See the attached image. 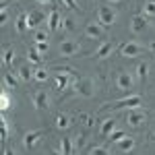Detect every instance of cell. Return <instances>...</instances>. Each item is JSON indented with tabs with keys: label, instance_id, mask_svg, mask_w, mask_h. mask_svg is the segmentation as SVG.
I'll return each instance as SVG.
<instances>
[{
	"label": "cell",
	"instance_id": "obj_29",
	"mask_svg": "<svg viewBox=\"0 0 155 155\" xmlns=\"http://www.w3.org/2000/svg\"><path fill=\"white\" fill-rule=\"evenodd\" d=\"M33 48L44 56V54H48V50H50V41H35V44H33Z\"/></svg>",
	"mask_w": 155,
	"mask_h": 155
},
{
	"label": "cell",
	"instance_id": "obj_4",
	"mask_svg": "<svg viewBox=\"0 0 155 155\" xmlns=\"http://www.w3.org/2000/svg\"><path fill=\"white\" fill-rule=\"evenodd\" d=\"M134 74L128 71H120L118 77H116V89L118 91H132L134 89Z\"/></svg>",
	"mask_w": 155,
	"mask_h": 155
},
{
	"label": "cell",
	"instance_id": "obj_28",
	"mask_svg": "<svg viewBox=\"0 0 155 155\" xmlns=\"http://www.w3.org/2000/svg\"><path fill=\"white\" fill-rule=\"evenodd\" d=\"M89 155H110V151H107V147H104V145H95V147L89 149Z\"/></svg>",
	"mask_w": 155,
	"mask_h": 155
},
{
	"label": "cell",
	"instance_id": "obj_25",
	"mask_svg": "<svg viewBox=\"0 0 155 155\" xmlns=\"http://www.w3.org/2000/svg\"><path fill=\"white\" fill-rule=\"evenodd\" d=\"M122 139H126V132H124V130H118V128H116V130L107 137V141H110V143H116V145H118Z\"/></svg>",
	"mask_w": 155,
	"mask_h": 155
},
{
	"label": "cell",
	"instance_id": "obj_37",
	"mask_svg": "<svg viewBox=\"0 0 155 155\" xmlns=\"http://www.w3.org/2000/svg\"><path fill=\"white\" fill-rule=\"evenodd\" d=\"M37 4H52V0H35Z\"/></svg>",
	"mask_w": 155,
	"mask_h": 155
},
{
	"label": "cell",
	"instance_id": "obj_33",
	"mask_svg": "<svg viewBox=\"0 0 155 155\" xmlns=\"http://www.w3.org/2000/svg\"><path fill=\"white\" fill-rule=\"evenodd\" d=\"M8 134H11V130H8V120L2 118V141H6Z\"/></svg>",
	"mask_w": 155,
	"mask_h": 155
},
{
	"label": "cell",
	"instance_id": "obj_3",
	"mask_svg": "<svg viewBox=\"0 0 155 155\" xmlns=\"http://www.w3.org/2000/svg\"><path fill=\"white\" fill-rule=\"evenodd\" d=\"M97 23L101 25L104 29H107V27H112V25L116 23V11L112 8V6H99L97 8Z\"/></svg>",
	"mask_w": 155,
	"mask_h": 155
},
{
	"label": "cell",
	"instance_id": "obj_21",
	"mask_svg": "<svg viewBox=\"0 0 155 155\" xmlns=\"http://www.w3.org/2000/svg\"><path fill=\"white\" fill-rule=\"evenodd\" d=\"M15 29L19 31V33H25L29 27H27V12H21L19 17H17V21H15Z\"/></svg>",
	"mask_w": 155,
	"mask_h": 155
},
{
	"label": "cell",
	"instance_id": "obj_36",
	"mask_svg": "<svg viewBox=\"0 0 155 155\" xmlns=\"http://www.w3.org/2000/svg\"><path fill=\"white\" fill-rule=\"evenodd\" d=\"M60 2H62L64 6H68V8H77V2H74V0H60Z\"/></svg>",
	"mask_w": 155,
	"mask_h": 155
},
{
	"label": "cell",
	"instance_id": "obj_7",
	"mask_svg": "<svg viewBox=\"0 0 155 155\" xmlns=\"http://www.w3.org/2000/svg\"><path fill=\"white\" fill-rule=\"evenodd\" d=\"M79 52H81V46H79V41H74V39H64V41L60 44V56H62V58L77 56Z\"/></svg>",
	"mask_w": 155,
	"mask_h": 155
},
{
	"label": "cell",
	"instance_id": "obj_41",
	"mask_svg": "<svg viewBox=\"0 0 155 155\" xmlns=\"http://www.w3.org/2000/svg\"><path fill=\"white\" fill-rule=\"evenodd\" d=\"M110 2H112V4H118V2H122V0H110Z\"/></svg>",
	"mask_w": 155,
	"mask_h": 155
},
{
	"label": "cell",
	"instance_id": "obj_22",
	"mask_svg": "<svg viewBox=\"0 0 155 155\" xmlns=\"http://www.w3.org/2000/svg\"><path fill=\"white\" fill-rule=\"evenodd\" d=\"M147 74H149V64H147V62H141V64L137 66V77H139L141 83L147 81Z\"/></svg>",
	"mask_w": 155,
	"mask_h": 155
},
{
	"label": "cell",
	"instance_id": "obj_18",
	"mask_svg": "<svg viewBox=\"0 0 155 155\" xmlns=\"http://www.w3.org/2000/svg\"><path fill=\"white\" fill-rule=\"evenodd\" d=\"M12 104H15V101H12V97L8 95V91H6V87H4L2 93H0V110L6 112L8 107H12Z\"/></svg>",
	"mask_w": 155,
	"mask_h": 155
},
{
	"label": "cell",
	"instance_id": "obj_13",
	"mask_svg": "<svg viewBox=\"0 0 155 155\" xmlns=\"http://www.w3.org/2000/svg\"><path fill=\"white\" fill-rule=\"evenodd\" d=\"M60 23H62V19H60L58 8H52L50 15H48V31H58Z\"/></svg>",
	"mask_w": 155,
	"mask_h": 155
},
{
	"label": "cell",
	"instance_id": "obj_20",
	"mask_svg": "<svg viewBox=\"0 0 155 155\" xmlns=\"http://www.w3.org/2000/svg\"><path fill=\"white\" fill-rule=\"evenodd\" d=\"M71 116L68 114H58L56 116V128H60V130H66L68 126H71Z\"/></svg>",
	"mask_w": 155,
	"mask_h": 155
},
{
	"label": "cell",
	"instance_id": "obj_5",
	"mask_svg": "<svg viewBox=\"0 0 155 155\" xmlns=\"http://www.w3.org/2000/svg\"><path fill=\"white\" fill-rule=\"evenodd\" d=\"M143 52H145V46L137 44V41H126V44L120 46V56H124V58H137Z\"/></svg>",
	"mask_w": 155,
	"mask_h": 155
},
{
	"label": "cell",
	"instance_id": "obj_24",
	"mask_svg": "<svg viewBox=\"0 0 155 155\" xmlns=\"http://www.w3.org/2000/svg\"><path fill=\"white\" fill-rule=\"evenodd\" d=\"M12 62H15V50L6 48L4 52H2V64H4V66H11Z\"/></svg>",
	"mask_w": 155,
	"mask_h": 155
},
{
	"label": "cell",
	"instance_id": "obj_6",
	"mask_svg": "<svg viewBox=\"0 0 155 155\" xmlns=\"http://www.w3.org/2000/svg\"><path fill=\"white\" fill-rule=\"evenodd\" d=\"M126 122H128V126H132V128H139L143 122H147V112H143L141 107L128 110L126 112Z\"/></svg>",
	"mask_w": 155,
	"mask_h": 155
},
{
	"label": "cell",
	"instance_id": "obj_38",
	"mask_svg": "<svg viewBox=\"0 0 155 155\" xmlns=\"http://www.w3.org/2000/svg\"><path fill=\"white\" fill-rule=\"evenodd\" d=\"M50 155H64V153H62V151H56V149H52V151H50Z\"/></svg>",
	"mask_w": 155,
	"mask_h": 155
},
{
	"label": "cell",
	"instance_id": "obj_1",
	"mask_svg": "<svg viewBox=\"0 0 155 155\" xmlns=\"http://www.w3.org/2000/svg\"><path fill=\"white\" fill-rule=\"evenodd\" d=\"M141 104H143V97L139 95V93H130L128 97L118 99V101H114V104H104L99 112H106V110H122V107L134 110V107H141Z\"/></svg>",
	"mask_w": 155,
	"mask_h": 155
},
{
	"label": "cell",
	"instance_id": "obj_39",
	"mask_svg": "<svg viewBox=\"0 0 155 155\" xmlns=\"http://www.w3.org/2000/svg\"><path fill=\"white\" fill-rule=\"evenodd\" d=\"M4 155H17V153H15L12 149H4Z\"/></svg>",
	"mask_w": 155,
	"mask_h": 155
},
{
	"label": "cell",
	"instance_id": "obj_16",
	"mask_svg": "<svg viewBox=\"0 0 155 155\" xmlns=\"http://www.w3.org/2000/svg\"><path fill=\"white\" fill-rule=\"evenodd\" d=\"M134 147H137V141H134L132 137H126V139H122V141L118 143V149L122 151V153H130Z\"/></svg>",
	"mask_w": 155,
	"mask_h": 155
},
{
	"label": "cell",
	"instance_id": "obj_9",
	"mask_svg": "<svg viewBox=\"0 0 155 155\" xmlns=\"http://www.w3.org/2000/svg\"><path fill=\"white\" fill-rule=\"evenodd\" d=\"M41 137H46V130H44V128H37V130L27 132V134L23 137V147H25V149H33L35 143L41 139Z\"/></svg>",
	"mask_w": 155,
	"mask_h": 155
},
{
	"label": "cell",
	"instance_id": "obj_26",
	"mask_svg": "<svg viewBox=\"0 0 155 155\" xmlns=\"http://www.w3.org/2000/svg\"><path fill=\"white\" fill-rule=\"evenodd\" d=\"M48 77H50V72L46 71V68H35V71H33V79H35V81H39V83L48 81Z\"/></svg>",
	"mask_w": 155,
	"mask_h": 155
},
{
	"label": "cell",
	"instance_id": "obj_14",
	"mask_svg": "<svg viewBox=\"0 0 155 155\" xmlns=\"http://www.w3.org/2000/svg\"><path fill=\"white\" fill-rule=\"evenodd\" d=\"M112 52H114V44L112 41H104L99 48L95 50V58H99V60H104V58H107V56H112Z\"/></svg>",
	"mask_w": 155,
	"mask_h": 155
},
{
	"label": "cell",
	"instance_id": "obj_23",
	"mask_svg": "<svg viewBox=\"0 0 155 155\" xmlns=\"http://www.w3.org/2000/svg\"><path fill=\"white\" fill-rule=\"evenodd\" d=\"M17 77H19V79H21V81H29V79H33V71H31V68H29V66H21V68H19V71H17Z\"/></svg>",
	"mask_w": 155,
	"mask_h": 155
},
{
	"label": "cell",
	"instance_id": "obj_32",
	"mask_svg": "<svg viewBox=\"0 0 155 155\" xmlns=\"http://www.w3.org/2000/svg\"><path fill=\"white\" fill-rule=\"evenodd\" d=\"M33 39H35V41H48V31H46V29H35Z\"/></svg>",
	"mask_w": 155,
	"mask_h": 155
},
{
	"label": "cell",
	"instance_id": "obj_11",
	"mask_svg": "<svg viewBox=\"0 0 155 155\" xmlns=\"http://www.w3.org/2000/svg\"><path fill=\"white\" fill-rule=\"evenodd\" d=\"M46 21V15L39 11V8H35V11H31V12H27V27L29 29H35L39 23H44Z\"/></svg>",
	"mask_w": 155,
	"mask_h": 155
},
{
	"label": "cell",
	"instance_id": "obj_35",
	"mask_svg": "<svg viewBox=\"0 0 155 155\" xmlns=\"http://www.w3.org/2000/svg\"><path fill=\"white\" fill-rule=\"evenodd\" d=\"M0 21H2V25L8 21V8H6L4 4H2V11H0Z\"/></svg>",
	"mask_w": 155,
	"mask_h": 155
},
{
	"label": "cell",
	"instance_id": "obj_19",
	"mask_svg": "<svg viewBox=\"0 0 155 155\" xmlns=\"http://www.w3.org/2000/svg\"><path fill=\"white\" fill-rule=\"evenodd\" d=\"M27 60H29L31 64H37V66H39V64L44 62V56H41V54H39V52H37L33 46H31V48L27 50Z\"/></svg>",
	"mask_w": 155,
	"mask_h": 155
},
{
	"label": "cell",
	"instance_id": "obj_10",
	"mask_svg": "<svg viewBox=\"0 0 155 155\" xmlns=\"http://www.w3.org/2000/svg\"><path fill=\"white\" fill-rule=\"evenodd\" d=\"M145 29H147V17L145 15H134L130 21V31L134 35H139V33H143Z\"/></svg>",
	"mask_w": 155,
	"mask_h": 155
},
{
	"label": "cell",
	"instance_id": "obj_42",
	"mask_svg": "<svg viewBox=\"0 0 155 155\" xmlns=\"http://www.w3.org/2000/svg\"><path fill=\"white\" fill-rule=\"evenodd\" d=\"M77 155H79V153H77Z\"/></svg>",
	"mask_w": 155,
	"mask_h": 155
},
{
	"label": "cell",
	"instance_id": "obj_27",
	"mask_svg": "<svg viewBox=\"0 0 155 155\" xmlns=\"http://www.w3.org/2000/svg\"><path fill=\"white\" fill-rule=\"evenodd\" d=\"M60 149H62L64 155H74L72 153V141L71 139H62V141H60Z\"/></svg>",
	"mask_w": 155,
	"mask_h": 155
},
{
	"label": "cell",
	"instance_id": "obj_30",
	"mask_svg": "<svg viewBox=\"0 0 155 155\" xmlns=\"http://www.w3.org/2000/svg\"><path fill=\"white\" fill-rule=\"evenodd\" d=\"M143 15H145V17H155V0H151V2H145Z\"/></svg>",
	"mask_w": 155,
	"mask_h": 155
},
{
	"label": "cell",
	"instance_id": "obj_31",
	"mask_svg": "<svg viewBox=\"0 0 155 155\" xmlns=\"http://www.w3.org/2000/svg\"><path fill=\"white\" fill-rule=\"evenodd\" d=\"M60 29H64V31H72V29H74V21H72V19H68V17H66V19H62Z\"/></svg>",
	"mask_w": 155,
	"mask_h": 155
},
{
	"label": "cell",
	"instance_id": "obj_34",
	"mask_svg": "<svg viewBox=\"0 0 155 155\" xmlns=\"http://www.w3.org/2000/svg\"><path fill=\"white\" fill-rule=\"evenodd\" d=\"M79 118L85 120V126H93V116L91 114H79Z\"/></svg>",
	"mask_w": 155,
	"mask_h": 155
},
{
	"label": "cell",
	"instance_id": "obj_40",
	"mask_svg": "<svg viewBox=\"0 0 155 155\" xmlns=\"http://www.w3.org/2000/svg\"><path fill=\"white\" fill-rule=\"evenodd\" d=\"M149 50H151V52H155V41H151V44H149Z\"/></svg>",
	"mask_w": 155,
	"mask_h": 155
},
{
	"label": "cell",
	"instance_id": "obj_8",
	"mask_svg": "<svg viewBox=\"0 0 155 155\" xmlns=\"http://www.w3.org/2000/svg\"><path fill=\"white\" fill-rule=\"evenodd\" d=\"M33 106H35L39 112H46L50 107V93L46 89H39V91L33 93Z\"/></svg>",
	"mask_w": 155,
	"mask_h": 155
},
{
	"label": "cell",
	"instance_id": "obj_17",
	"mask_svg": "<svg viewBox=\"0 0 155 155\" xmlns=\"http://www.w3.org/2000/svg\"><path fill=\"white\" fill-rule=\"evenodd\" d=\"M2 81H4V87H6V89H8V87L17 89V87H19V81H21V79H19V77H15L12 72L6 71L4 74H2Z\"/></svg>",
	"mask_w": 155,
	"mask_h": 155
},
{
	"label": "cell",
	"instance_id": "obj_15",
	"mask_svg": "<svg viewBox=\"0 0 155 155\" xmlns=\"http://www.w3.org/2000/svg\"><path fill=\"white\" fill-rule=\"evenodd\" d=\"M114 130H116V120H114V118L101 120V124H99V132H101V137H110Z\"/></svg>",
	"mask_w": 155,
	"mask_h": 155
},
{
	"label": "cell",
	"instance_id": "obj_2",
	"mask_svg": "<svg viewBox=\"0 0 155 155\" xmlns=\"http://www.w3.org/2000/svg\"><path fill=\"white\" fill-rule=\"evenodd\" d=\"M74 91L79 93L81 97H93L95 95V81L91 79V77H83V79H79L77 83H74Z\"/></svg>",
	"mask_w": 155,
	"mask_h": 155
},
{
	"label": "cell",
	"instance_id": "obj_12",
	"mask_svg": "<svg viewBox=\"0 0 155 155\" xmlns=\"http://www.w3.org/2000/svg\"><path fill=\"white\" fill-rule=\"evenodd\" d=\"M85 35L91 39H101L104 37V27L99 23H87L85 25Z\"/></svg>",
	"mask_w": 155,
	"mask_h": 155
}]
</instances>
